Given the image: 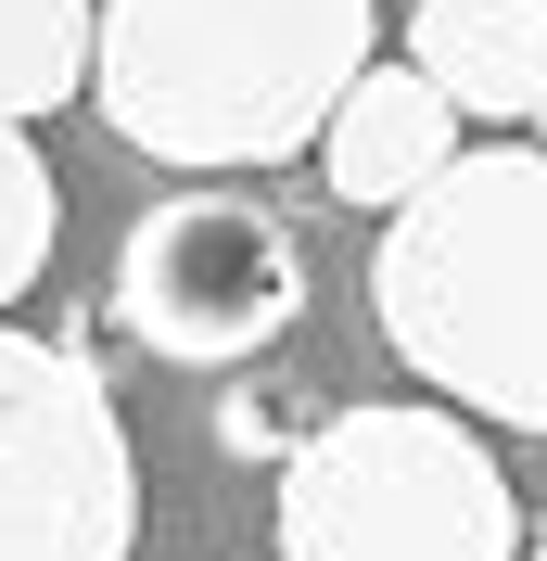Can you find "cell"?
I'll use <instances>...</instances> for the list:
<instances>
[{
	"label": "cell",
	"instance_id": "2",
	"mask_svg": "<svg viewBox=\"0 0 547 561\" xmlns=\"http://www.w3.org/2000/svg\"><path fill=\"white\" fill-rule=\"evenodd\" d=\"M382 0H90L103 128L153 167H280L306 153L331 90L370 65Z\"/></svg>",
	"mask_w": 547,
	"mask_h": 561
},
{
	"label": "cell",
	"instance_id": "1",
	"mask_svg": "<svg viewBox=\"0 0 547 561\" xmlns=\"http://www.w3.org/2000/svg\"><path fill=\"white\" fill-rule=\"evenodd\" d=\"M370 319L472 421L547 434V140H458L408 205H382Z\"/></svg>",
	"mask_w": 547,
	"mask_h": 561
},
{
	"label": "cell",
	"instance_id": "5",
	"mask_svg": "<svg viewBox=\"0 0 547 561\" xmlns=\"http://www.w3.org/2000/svg\"><path fill=\"white\" fill-rule=\"evenodd\" d=\"M140 447L77 345L0 319V561H128Z\"/></svg>",
	"mask_w": 547,
	"mask_h": 561
},
{
	"label": "cell",
	"instance_id": "3",
	"mask_svg": "<svg viewBox=\"0 0 547 561\" xmlns=\"http://www.w3.org/2000/svg\"><path fill=\"white\" fill-rule=\"evenodd\" d=\"M280 561H522V497L458 409L357 396L280 459Z\"/></svg>",
	"mask_w": 547,
	"mask_h": 561
},
{
	"label": "cell",
	"instance_id": "6",
	"mask_svg": "<svg viewBox=\"0 0 547 561\" xmlns=\"http://www.w3.org/2000/svg\"><path fill=\"white\" fill-rule=\"evenodd\" d=\"M458 153V103H445L420 65H357L331 90V115H318V167H331L344 205H408L420 179Z\"/></svg>",
	"mask_w": 547,
	"mask_h": 561
},
{
	"label": "cell",
	"instance_id": "4",
	"mask_svg": "<svg viewBox=\"0 0 547 561\" xmlns=\"http://www.w3.org/2000/svg\"><path fill=\"white\" fill-rule=\"evenodd\" d=\"M115 319L166 370H242L306 319V243L255 192H166L115 243Z\"/></svg>",
	"mask_w": 547,
	"mask_h": 561
},
{
	"label": "cell",
	"instance_id": "8",
	"mask_svg": "<svg viewBox=\"0 0 547 561\" xmlns=\"http://www.w3.org/2000/svg\"><path fill=\"white\" fill-rule=\"evenodd\" d=\"M90 90V0H0V115H51Z\"/></svg>",
	"mask_w": 547,
	"mask_h": 561
},
{
	"label": "cell",
	"instance_id": "9",
	"mask_svg": "<svg viewBox=\"0 0 547 561\" xmlns=\"http://www.w3.org/2000/svg\"><path fill=\"white\" fill-rule=\"evenodd\" d=\"M51 243H65V179H51V153L26 140V115H0V319H13V294H26L38 268H51Z\"/></svg>",
	"mask_w": 547,
	"mask_h": 561
},
{
	"label": "cell",
	"instance_id": "7",
	"mask_svg": "<svg viewBox=\"0 0 547 561\" xmlns=\"http://www.w3.org/2000/svg\"><path fill=\"white\" fill-rule=\"evenodd\" d=\"M408 65L484 128H535L547 115V0H420Z\"/></svg>",
	"mask_w": 547,
	"mask_h": 561
}]
</instances>
